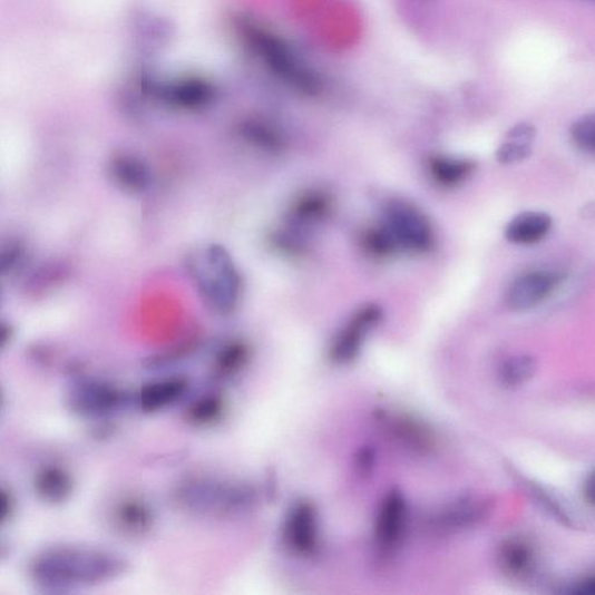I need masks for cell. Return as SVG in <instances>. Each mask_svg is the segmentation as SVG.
<instances>
[{
    "label": "cell",
    "mask_w": 595,
    "mask_h": 595,
    "mask_svg": "<svg viewBox=\"0 0 595 595\" xmlns=\"http://www.w3.org/2000/svg\"><path fill=\"white\" fill-rule=\"evenodd\" d=\"M127 569L119 555L104 549L60 546L38 554L31 563L32 578L45 587L96 586L120 577Z\"/></svg>",
    "instance_id": "cell-1"
},
{
    "label": "cell",
    "mask_w": 595,
    "mask_h": 595,
    "mask_svg": "<svg viewBox=\"0 0 595 595\" xmlns=\"http://www.w3.org/2000/svg\"><path fill=\"white\" fill-rule=\"evenodd\" d=\"M535 137L536 129L531 124L521 123L514 126L497 152L499 164L505 166L520 164L528 158Z\"/></svg>",
    "instance_id": "cell-19"
},
{
    "label": "cell",
    "mask_w": 595,
    "mask_h": 595,
    "mask_svg": "<svg viewBox=\"0 0 595 595\" xmlns=\"http://www.w3.org/2000/svg\"><path fill=\"white\" fill-rule=\"evenodd\" d=\"M406 521V504L399 492H391L383 501L375 525L378 545L392 549L401 537Z\"/></svg>",
    "instance_id": "cell-14"
},
{
    "label": "cell",
    "mask_w": 595,
    "mask_h": 595,
    "mask_svg": "<svg viewBox=\"0 0 595 595\" xmlns=\"http://www.w3.org/2000/svg\"><path fill=\"white\" fill-rule=\"evenodd\" d=\"M429 174L437 184L453 187L464 183L475 170L474 162L446 156L429 159Z\"/></svg>",
    "instance_id": "cell-20"
},
{
    "label": "cell",
    "mask_w": 595,
    "mask_h": 595,
    "mask_svg": "<svg viewBox=\"0 0 595 595\" xmlns=\"http://www.w3.org/2000/svg\"><path fill=\"white\" fill-rule=\"evenodd\" d=\"M382 224L393 236L399 250L425 253L435 243V234L426 215L410 203H389Z\"/></svg>",
    "instance_id": "cell-6"
},
{
    "label": "cell",
    "mask_w": 595,
    "mask_h": 595,
    "mask_svg": "<svg viewBox=\"0 0 595 595\" xmlns=\"http://www.w3.org/2000/svg\"><path fill=\"white\" fill-rule=\"evenodd\" d=\"M108 175L120 191L131 195L145 193L150 184L148 166L133 154L115 155L108 165Z\"/></svg>",
    "instance_id": "cell-12"
},
{
    "label": "cell",
    "mask_w": 595,
    "mask_h": 595,
    "mask_svg": "<svg viewBox=\"0 0 595 595\" xmlns=\"http://www.w3.org/2000/svg\"><path fill=\"white\" fill-rule=\"evenodd\" d=\"M572 137L581 149L595 154V115L577 120L572 128Z\"/></svg>",
    "instance_id": "cell-27"
},
{
    "label": "cell",
    "mask_w": 595,
    "mask_h": 595,
    "mask_svg": "<svg viewBox=\"0 0 595 595\" xmlns=\"http://www.w3.org/2000/svg\"><path fill=\"white\" fill-rule=\"evenodd\" d=\"M362 246L369 255L377 259L391 256L399 250L393 236L383 224L364 232Z\"/></svg>",
    "instance_id": "cell-24"
},
{
    "label": "cell",
    "mask_w": 595,
    "mask_h": 595,
    "mask_svg": "<svg viewBox=\"0 0 595 595\" xmlns=\"http://www.w3.org/2000/svg\"><path fill=\"white\" fill-rule=\"evenodd\" d=\"M145 85L154 99L176 110L201 111L218 97L215 86L199 76L148 78Z\"/></svg>",
    "instance_id": "cell-5"
},
{
    "label": "cell",
    "mask_w": 595,
    "mask_h": 595,
    "mask_svg": "<svg viewBox=\"0 0 595 595\" xmlns=\"http://www.w3.org/2000/svg\"><path fill=\"white\" fill-rule=\"evenodd\" d=\"M70 409L82 417H105L124 408L127 393L118 387L100 382L85 381L76 384L69 393Z\"/></svg>",
    "instance_id": "cell-7"
},
{
    "label": "cell",
    "mask_w": 595,
    "mask_h": 595,
    "mask_svg": "<svg viewBox=\"0 0 595 595\" xmlns=\"http://www.w3.org/2000/svg\"><path fill=\"white\" fill-rule=\"evenodd\" d=\"M536 371V362L530 357L507 360L500 370V380L507 387H519L530 380Z\"/></svg>",
    "instance_id": "cell-25"
},
{
    "label": "cell",
    "mask_w": 595,
    "mask_h": 595,
    "mask_svg": "<svg viewBox=\"0 0 595 595\" xmlns=\"http://www.w3.org/2000/svg\"><path fill=\"white\" fill-rule=\"evenodd\" d=\"M188 381L185 377L173 375L162 378L144 386L139 392L138 402L146 413H155L170 408L185 397Z\"/></svg>",
    "instance_id": "cell-13"
},
{
    "label": "cell",
    "mask_w": 595,
    "mask_h": 595,
    "mask_svg": "<svg viewBox=\"0 0 595 595\" xmlns=\"http://www.w3.org/2000/svg\"><path fill=\"white\" fill-rule=\"evenodd\" d=\"M35 490L48 504H64L74 494V480L66 469L58 466H47L37 472Z\"/></svg>",
    "instance_id": "cell-16"
},
{
    "label": "cell",
    "mask_w": 595,
    "mask_h": 595,
    "mask_svg": "<svg viewBox=\"0 0 595 595\" xmlns=\"http://www.w3.org/2000/svg\"><path fill=\"white\" fill-rule=\"evenodd\" d=\"M235 29L254 56L286 86L308 96L320 92L316 74L302 64L279 36L246 17L236 18Z\"/></svg>",
    "instance_id": "cell-2"
},
{
    "label": "cell",
    "mask_w": 595,
    "mask_h": 595,
    "mask_svg": "<svg viewBox=\"0 0 595 595\" xmlns=\"http://www.w3.org/2000/svg\"><path fill=\"white\" fill-rule=\"evenodd\" d=\"M332 199L323 192H309L296 198L291 207L290 220L296 226H311L328 218Z\"/></svg>",
    "instance_id": "cell-18"
},
{
    "label": "cell",
    "mask_w": 595,
    "mask_h": 595,
    "mask_svg": "<svg viewBox=\"0 0 595 595\" xmlns=\"http://www.w3.org/2000/svg\"><path fill=\"white\" fill-rule=\"evenodd\" d=\"M175 496L184 509L214 518L232 516L252 503V492L245 486L212 477L184 480Z\"/></svg>",
    "instance_id": "cell-4"
},
{
    "label": "cell",
    "mask_w": 595,
    "mask_h": 595,
    "mask_svg": "<svg viewBox=\"0 0 595 595\" xmlns=\"http://www.w3.org/2000/svg\"><path fill=\"white\" fill-rule=\"evenodd\" d=\"M203 303L221 315H231L237 309L242 281L228 251L221 245L207 247L201 260L188 264Z\"/></svg>",
    "instance_id": "cell-3"
},
{
    "label": "cell",
    "mask_w": 595,
    "mask_h": 595,
    "mask_svg": "<svg viewBox=\"0 0 595 595\" xmlns=\"http://www.w3.org/2000/svg\"><path fill=\"white\" fill-rule=\"evenodd\" d=\"M155 521V511L150 504L137 497L121 500L113 511L115 528L133 538L147 536L154 529Z\"/></svg>",
    "instance_id": "cell-11"
},
{
    "label": "cell",
    "mask_w": 595,
    "mask_h": 595,
    "mask_svg": "<svg viewBox=\"0 0 595 595\" xmlns=\"http://www.w3.org/2000/svg\"><path fill=\"white\" fill-rule=\"evenodd\" d=\"M383 318L380 305L370 304L360 309L339 333L331 349V357L335 362L347 363L360 353L367 335Z\"/></svg>",
    "instance_id": "cell-8"
},
{
    "label": "cell",
    "mask_w": 595,
    "mask_h": 595,
    "mask_svg": "<svg viewBox=\"0 0 595 595\" xmlns=\"http://www.w3.org/2000/svg\"><path fill=\"white\" fill-rule=\"evenodd\" d=\"M573 593L581 595H595V576L586 578L578 583L575 586Z\"/></svg>",
    "instance_id": "cell-30"
},
{
    "label": "cell",
    "mask_w": 595,
    "mask_h": 595,
    "mask_svg": "<svg viewBox=\"0 0 595 595\" xmlns=\"http://www.w3.org/2000/svg\"><path fill=\"white\" fill-rule=\"evenodd\" d=\"M553 228L552 216L545 212L527 211L514 216L506 227V238L516 245H531L545 238Z\"/></svg>",
    "instance_id": "cell-15"
},
{
    "label": "cell",
    "mask_w": 595,
    "mask_h": 595,
    "mask_svg": "<svg viewBox=\"0 0 595 595\" xmlns=\"http://www.w3.org/2000/svg\"><path fill=\"white\" fill-rule=\"evenodd\" d=\"M14 513V500L10 491L7 489L2 490V521L11 519L12 514Z\"/></svg>",
    "instance_id": "cell-29"
},
{
    "label": "cell",
    "mask_w": 595,
    "mask_h": 595,
    "mask_svg": "<svg viewBox=\"0 0 595 595\" xmlns=\"http://www.w3.org/2000/svg\"><path fill=\"white\" fill-rule=\"evenodd\" d=\"M585 499L593 506H595V469L587 477L584 485Z\"/></svg>",
    "instance_id": "cell-31"
},
{
    "label": "cell",
    "mask_w": 595,
    "mask_h": 595,
    "mask_svg": "<svg viewBox=\"0 0 595 595\" xmlns=\"http://www.w3.org/2000/svg\"><path fill=\"white\" fill-rule=\"evenodd\" d=\"M241 138L267 153H279L284 140L279 129L261 119H247L238 126Z\"/></svg>",
    "instance_id": "cell-21"
},
{
    "label": "cell",
    "mask_w": 595,
    "mask_h": 595,
    "mask_svg": "<svg viewBox=\"0 0 595 595\" xmlns=\"http://www.w3.org/2000/svg\"><path fill=\"white\" fill-rule=\"evenodd\" d=\"M29 251L22 241H11L2 253V273L4 276L18 273L26 265Z\"/></svg>",
    "instance_id": "cell-26"
},
{
    "label": "cell",
    "mask_w": 595,
    "mask_h": 595,
    "mask_svg": "<svg viewBox=\"0 0 595 595\" xmlns=\"http://www.w3.org/2000/svg\"><path fill=\"white\" fill-rule=\"evenodd\" d=\"M318 517L309 503L295 504L284 523L283 537L294 553L309 555L318 546Z\"/></svg>",
    "instance_id": "cell-9"
},
{
    "label": "cell",
    "mask_w": 595,
    "mask_h": 595,
    "mask_svg": "<svg viewBox=\"0 0 595 595\" xmlns=\"http://www.w3.org/2000/svg\"><path fill=\"white\" fill-rule=\"evenodd\" d=\"M499 562L501 569L509 577H527L535 566V550L528 540L514 537L501 546Z\"/></svg>",
    "instance_id": "cell-17"
},
{
    "label": "cell",
    "mask_w": 595,
    "mask_h": 595,
    "mask_svg": "<svg viewBox=\"0 0 595 595\" xmlns=\"http://www.w3.org/2000/svg\"><path fill=\"white\" fill-rule=\"evenodd\" d=\"M225 411V401L218 394H205L188 406L186 418L196 426H208L218 421Z\"/></svg>",
    "instance_id": "cell-23"
},
{
    "label": "cell",
    "mask_w": 595,
    "mask_h": 595,
    "mask_svg": "<svg viewBox=\"0 0 595 595\" xmlns=\"http://www.w3.org/2000/svg\"><path fill=\"white\" fill-rule=\"evenodd\" d=\"M65 275H68V269L65 264H45L33 275L30 284L32 285V290L40 291L46 289V285L52 286L61 282Z\"/></svg>",
    "instance_id": "cell-28"
},
{
    "label": "cell",
    "mask_w": 595,
    "mask_h": 595,
    "mask_svg": "<svg viewBox=\"0 0 595 595\" xmlns=\"http://www.w3.org/2000/svg\"><path fill=\"white\" fill-rule=\"evenodd\" d=\"M560 277L546 272L526 274L514 281L507 292V304L514 311H528L544 303Z\"/></svg>",
    "instance_id": "cell-10"
},
{
    "label": "cell",
    "mask_w": 595,
    "mask_h": 595,
    "mask_svg": "<svg viewBox=\"0 0 595 595\" xmlns=\"http://www.w3.org/2000/svg\"><path fill=\"white\" fill-rule=\"evenodd\" d=\"M250 359L251 348L245 341H230L214 357L213 373L216 378H230L243 370Z\"/></svg>",
    "instance_id": "cell-22"
}]
</instances>
